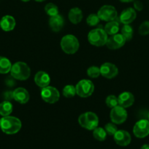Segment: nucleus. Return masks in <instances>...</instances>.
Here are the masks:
<instances>
[{
    "mask_svg": "<svg viewBox=\"0 0 149 149\" xmlns=\"http://www.w3.org/2000/svg\"><path fill=\"white\" fill-rule=\"evenodd\" d=\"M41 97L46 103L53 104L59 100L60 93L56 88L48 85L42 89Z\"/></svg>",
    "mask_w": 149,
    "mask_h": 149,
    "instance_id": "7",
    "label": "nucleus"
},
{
    "mask_svg": "<svg viewBox=\"0 0 149 149\" xmlns=\"http://www.w3.org/2000/svg\"><path fill=\"white\" fill-rule=\"evenodd\" d=\"M105 103L106 105L109 108H114L115 106H118V97L113 95H108L107 97L106 100H105Z\"/></svg>",
    "mask_w": 149,
    "mask_h": 149,
    "instance_id": "30",
    "label": "nucleus"
},
{
    "mask_svg": "<svg viewBox=\"0 0 149 149\" xmlns=\"http://www.w3.org/2000/svg\"><path fill=\"white\" fill-rule=\"evenodd\" d=\"M133 133L137 138H144L149 135V121L140 119L133 127Z\"/></svg>",
    "mask_w": 149,
    "mask_h": 149,
    "instance_id": "10",
    "label": "nucleus"
},
{
    "mask_svg": "<svg viewBox=\"0 0 149 149\" xmlns=\"http://www.w3.org/2000/svg\"><path fill=\"white\" fill-rule=\"evenodd\" d=\"M61 48L65 53L72 55L79 49L80 44L76 36L72 34H67L63 36L60 42Z\"/></svg>",
    "mask_w": 149,
    "mask_h": 149,
    "instance_id": "3",
    "label": "nucleus"
},
{
    "mask_svg": "<svg viewBox=\"0 0 149 149\" xmlns=\"http://www.w3.org/2000/svg\"><path fill=\"white\" fill-rule=\"evenodd\" d=\"M22 1H24V2H28V1H29L30 0H21Z\"/></svg>",
    "mask_w": 149,
    "mask_h": 149,
    "instance_id": "37",
    "label": "nucleus"
},
{
    "mask_svg": "<svg viewBox=\"0 0 149 149\" xmlns=\"http://www.w3.org/2000/svg\"><path fill=\"white\" fill-rule=\"evenodd\" d=\"M137 17V13L134 9L128 7L122 11L119 16V20L123 24H129L135 20Z\"/></svg>",
    "mask_w": 149,
    "mask_h": 149,
    "instance_id": "14",
    "label": "nucleus"
},
{
    "mask_svg": "<svg viewBox=\"0 0 149 149\" xmlns=\"http://www.w3.org/2000/svg\"><path fill=\"white\" fill-rule=\"evenodd\" d=\"M13 105L10 101L4 100L0 103V115L1 116H10L13 112Z\"/></svg>",
    "mask_w": 149,
    "mask_h": 149,
    "instance_id": "22",
    "label": "nucleus"
},
{
    "mask_svg": "<svg viewBox=\"0 0 149 149\" xmlns=\"http://www.w3.org/2000/svg\"><path fill=\"white\" fill-rule=\"evenodd\" d=\"M87 74L89 77L92 79H96L101 75L100 68L95 65L90 66L87 69Z\"/></svg>",
    "mask_w": 149,
    "mask_h": 149,
    "instance_id": "28",
    "label": "nucleus"
},
{
    "mask_svg": "<svg viewBox=\"0 0 149 149\" xmlns=\"http://www.w3.org/2000/svg\"><path fill=\"white\" fill-rule=\"evenodd\" d=\"M64 25V17L59 14L55 16L50 17L49 26L51 30L54 32H58L62 29Z\"/></svg>",
    "mask_w": 149,
    "mask_h": 149,
    "instance_id": "18",
    "label": "nucleus"
},
{
    "mask_svg": "<svg viewBox=\"0 0 149 149\" xmlns=\"http://www.w3.org/2000/svg\"><path fill=\"white\" fill-rule=\"evenodd\" d=\"M97 15L99 16L100 20L109 22L117 18L118 13L113 6L104 5L98 10Z\"/></svg>",
    "mask_w": 149,
    "mask_h": 149,
    "instance_id": "9",
    "label": "nucleus"
},
{
    "mask_svg": "<svg viewBox=\"0 0 149 149\" xmlns=\"http://www.w3.org/2000/svg\"><path fill=\"white\" fill-rule=\"evenodd\" d=\"M83 17V12L79 7H73L69 11L68 18L73 24H77L80 23Z\"/></svg>",
    "mask_w": 149,
    "mask_h": 149,
    "instance_id": "20",
    "label": "nucleus"
},
{
    "mask_svg": "<svg viewBox=\"0 0 149 149\" xmlns=\"http://www.w3.org/2000/svg\"><path fill=\"white\" fill-rule=\"evenodd\" d=\"M22 124L18 118L15 116H2L0 119V128L4 133L14 135L21 129Z\"/></svg>",
    "mask_w": 149,
    "mask_h": 149,
    "instance_id": "1",
    "label": "nucleus"
},
{
    "mask_svg": "<svg viewBox=\"0 0 149 149\" xmlns=\"http://www.w3.org/2000/svg\"><path fill=\"white\" fill-rule=\"evenodd\" d=\"M15 20L11 15H4L0 20V27L4 31H13L15 27Z\"/></svg>",
    "mask_w": 149,
    "mask_h": 149,
    "instance_id": "19",
    "label": "nucleus"
},
{
    "mask_svg": "<svg viewBox=\"0 0 149 149\" xmlns=\"http://www.w3.org/2000/svg\"><path fill=\"white\" fill-rule=\"evenodd\" d=\"M108 39V33L104 29L100 28L92 29L88 34L89 43L95 47H102L106 45Z\"/></svg>",
    "mask_w": 149,
    "mask_h": 149,
    "instance_id": "5",
    "label": "nucleus"
},
{
    "mask_svg": "<svg viewBox=\"0 0 149 149\" xmlns=\"http://www.w3.org/2000/svg\"><path fill=\"white\" fill-rule=\"evenodd\" d=\"M133 29L131 26L129 24L124 25L121 29V34L124 36L127 41H130L133 36Z\"/></svg>",
    "mask_w": 149,
    "mask_h": 149,
    "instance_id": "26",
    "label": "nucleus"
},
{
    "mask_svg": "<svg viewBox=\"0 0 149 149\" xmlns=\"http://www.w3.org/2000/svg\"><path fill=\"white\" fill-rule=\"evenodd\" d=\"M107 132L105 130V129L102 127H97L95 128L93 130V136L96 141H105L107 138Z\"/></svg>",
    "mask_w": 149,
    "mask_h": 149,
    "instance_id": "24",
    "label": "nucleus"
},
{
    "mask_svg": "<svg viewBox=\"0 0 149 149\" xmlns=\"http://www.w3.org/2000/svg\"><path fill=\"white\" fill-rule=\"evenodd\" d=\"M104 129H105V130L106 131L108 135H112V136H113L114 134H115V132H117V130H118L116 125H115V124L114 123L106 124Z\"/></svg>",
    "mask_w": 149,
    "mask_h": 149,
    "instance_id": "32",
    "label": "nucleus"
},
{
    "mask_svg": "<svg viewBox=\"0 0 149 149\" xmlns=\"http://www.w3.org/2000/svg\"><path fill=\"white\" fill-rule=\"evenodd\" d=\"M34 1H38V2H42V1H45V0H34Z\"/></svg>",
    "mask_w": 149,
    "mask_h": 149,
    "instance_id": "36",
    "label": "nucleus"
},
{
    "mask_svg": "<svg viewBox=\"0 0 149 149\" xmlns=\"http://www.w3.org/2000/svg\"><path fill=\"white\" fill-rule=\"evenodd\" d=\"M119 1L124 3H129V2H131V1H134V0H119Z\"/></svg>",
    "mask_w": 149,
    "mask_h": 149,
    "instance_id": "35",
    "label": "nucleus"
},
{
    "mask_svg": "<svg viewBox=\"0 0 149 149\" xmlns=\"http://www.w3.org/2000/svg\"><path fill=\"white\" fill-rule=\"evenodd\" d=\"M126 42L127 40L121 33H115L108 38L106 42V46L110 49H117L122 47L125 45Z\"/></svg>",
    "mask_w": 149,
    "mask_h": 149,
    "instance_id": "11",
    "label": "nucleus"
},
{
    "mask_svg": "<svg viewBox=\"0 0 149 149\" xmlns=\"http://www.w3.org/2000/svg\"><path fill=\"white\" fill-rule=\"evenodd\" d=\"M13 97L15 101L20 104H25L29 100V93L27 90L23 87L16 88L13 93Z\"/></svg>",
    "mask_w": 149,
    "mask_h": 149,
    "instance_id": "15",
    "label": "nucleus"
},
{
    "mask_svg": "<svg viewBox=\"0 0 149 149\" xmlns=\"http://www.w3.org/2000/svg\"><path fill=\"white\" fill-rule=\"evenodd\" d=\"M148 121H149V113H148Z\"/></svg>",
    "mask_w": 149,
    "mask_h": 149,
    "instance_id": "38",
    "label": "nucleus"
},
{
    "mask_svg": "<svg viewBox=\"0 0 149 149\" xmlns=\"http://www.w3.org/2000/svg\"><path fill=\"white\" fill-rule=\"evenodd\" d=\"M104 30L108 33V35H110V36L118 33L119 31V23L115 20L108 22L105 26Z\"/></svg>",
    "mask_w": 149,
    "mask_h": 149,
    "instance_id": "21",
    "label": "nucleus"
},
{
    "mask_svg": "<svg viewBox=\"0 0 149 149\" xmlns=\"http://www.w3.org/2000/svg\"><path fill=\"white\" fill-rule=\"evenodd\" d=\"M100 74L106 79H112L118 74V69L115 65L111 63H105L100 66Z\"/></svg>",
    "mask_w": 149,
    "mask_h": 149,
    "instance_id": "12",
    "label": "nucleus"
},
{
    "mask_svg": "<svg viewBox=\"0 0 149 149\" xmlns=\"http://www.w3.org/2000/svg\"><path fill=\"white\" fill-rule=\"evenodd\" d=\"M100 19L97 14H90L86 18V23L89 26H96L99 24Z\"/></svg>",
    "mask_w": 149,
    "mask_h": 149,
    "instance_id": "29",
    "label": "nucleus"
},
{
    "mask_svg": "<svg viewBox=\"0 0 149 149\" xmlns=\"http://www.w3.org/2000/svg\"><path fill=\"white\" fill-rule=\"evenodd\" d=\"M134 7L137 11H141L143 9V3L140 1H139V0H136V1H134Z\"/></svg>",
    "mask_w": 149,
    "mask_h": 149,
    "instance_id": "33",
    "label": "nucleus"
},
{
    "mask_svg": "<svg viewBox=\"0 0 149 149\" xmlns=\"http://www.w3.org/2000/svg\"><path fill=\"white\" fill-rule=\"evenodd\" d=\"M12 63L9 59L3 56H0V74H5L10 71Z\"/></svg>",
    "mask_w": 149,
    "mask_h": 149,
    "instance_id": "23",
    "label": "nucleus"
},
{
    "mask_svg": "<svg viewBox=\"0 0 149 149\" xmlns=\"http://www.w3.org/2000/svg\"><path fill=\"white\" fill-rule=\"evenodd\" d=\"M78 123L84 129L93 130L99 125V118L93 112H85L78 117Z\"/></svg>",
    "mask_w": 149,
    "mask_h": 149,
    "instance_id": "4",
    "label": "nucleus"
},
{
    "mask_svg": "<svg viewBox=\"0 0 149 149\" xmlns=\"http://www.w3.org/2000/svg\"><path fill=\"white\" fill-rule=\"evenodd\" d=\"M76 94L80 97H88L92 95L94 90V85L91 80L82 79L75 86Z\"/></svg>",
    "mask_w": 149,
    "mask_h": 149,
    "instance_id": "6",
    "label": "nucleus"
},
{
    "mask_svg": "<svg viewBox=\"0 0 149 149\" xmlns=\"http://www.w3.org/2000/svg\"><path fill=\"white\" fill-rule=\"evenodd\" d=\"M62 94L67 98H71L76 95L75 87L72 84H67L64 86L62 90Z\"/></svg>",
    "mask_w": 149,
    "mask_h": 149,
    "instance_id": "25",
    "label": "nucleus"
},
{
    "mask_svg": "<svg viewBox=\"0 0 149 149\" xmlns=\"http://www.w3.org/2000/svg\"><path fill=\"white\" fill-rule=\"evenodd\" d=\"M45 11L50 17L55 16L58 14V8L53 3H48L45 6Z\"/></svg>",
    "mask_w": 149,
    "mask_h": 149,
    "instance_id": "27",
    "label": "nucleus"
},
{
    "mask_svg": "<svg viewBox=\"0 0 149 149\" xmlns=\"http://www.w3.org/2000/svg\"><path fill=\"white\" fill-rule=\"evenodd\" d=\"M118 105L124 108H129L133 105L134 97L130 92H123L118 97Z\"/></svg>",
    "mask_w": 149,
    "mask_h": 149,
    "instance_id": "16",
    "label": "nucleus"
},
{
    "mask_svg": "<svg viewBox=\"0 0 149 149\" xmlns=\"http://www.w3.org/2000/svg\"><path fill=\"white\" fill-rule=\"evenodd\" d=\"M113 139L115 143L121 146H127L129 145L131 141L130 134L127 131L123 130H117V132L114 134Z\"/></svg>",
    "mask_w": 149,
    "mask_h": 149,
    "instance_id": "13",
    "label": "nucleus"
},
{
    "mask_svg": "<svg viewBox=\"0 0 149 149\" xmlns=\"http://www.w3.org/2000/svg\"><path fill=\"white\" fill-rule=\"evenodd\" d=\"M140 149H149V144H144L143 146H142Z\"/></svg>",
    "mask_w": 149,
    "mask_h": 149,
    "instance_id": "34",
    "label": "nucleus"
},
{
    "mask_svg": "<svg viewBox=\"0 0 149 149\" xmlns=\"http://www.w3.org/2000/svg\"><path fill=\"white\" fill-rule=\"evenodd\" d=\"M110 116L112 123L115 125H121L126 122L128 113L125 108L118 105L111 109Z\"/></svg>",
    "mask_w": 149,
    "mask_h": 149,
    "instance_id": "8",
    "label": "nucleus"
},
{
    "mask_svg": "<svg viewBox=\"0 0 149 149\" xmlns=\"http://www.w3.org/2000/svg\"><path fill=\"white\" fill-rule=\"evenodd\" d=\"M34 82L39 87L44 88L50 84L51 77L45 71H38L34 76Z\"/></svg>",
    "mask_w": 149,
    "mask_h": 149,
    "instance_id": "17",
    "label": "nucleus"
},
{
    "mask_svg": "<svg viewBox=\"0 0 149 149\" xmlns=\"http://www.w3.org/2000/svg\"><path fill=\"white\" fill-rule=\"evenodd\" d=\"M138 31L139 33L142 36L149 34V20H145L140 24Z\"/></svg>",
    "mask_w": 149,
    "mask_h": 149,
    "instance_id": "31",
    "label": "nucleus"
},
{
    "mask_svg": "<svg viewBox=\"0 0 149 149\" xmlns=\"http://www.w3.org/2000/svg\"><path fill=\"white\" fill-rule=\"evenodd\" d=\"M10 74L12 77L15 79L25 81L30 77L31 69L26 63L18 61L12 65Z\"/></svg>",
    "mask_w": 149,
    "mask_h": 149,
    "instance_id": "2",
    "label": "nucleus"
}]
</instances>
